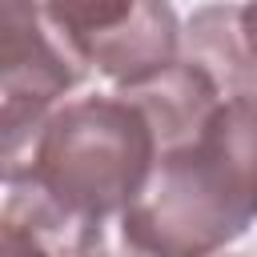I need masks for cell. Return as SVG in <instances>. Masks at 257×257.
Listing matches in <instances>:
<instances>
[{
    "instance_id": "8992f818",
    "label": "cell",
    "mask_w": 257,
    "mask_h": 257,
    "mask_svg": "<svg viewBox=\"0 0 257 257\" xmlns=\"http://www.w3.org/2000/svg\"><path fill=\"white\" fill-rule=\"evenodd\" d=\"M181 56L197 64L225 96L257 92V60L245 44L241 4H205L181 32Z\"/></svg>"
},
{
    "instance_id": "5b68a950",
    "label": "cell",
    "mask_w": 257,
    "mask_h": 257,
    "mask_svg": "<svg viewBox=\"0 0 257 257\" xmlns=\"http://www.w3.org/2000/svg\"><path fill=\"white\" fill-rule=\"evenodd\" d=\"M104 229L68 217L44 193L8 185L0 213V257H96Z\"/></svg>"
},
{
    "instance_id": "52a82bcc",
    "label": "cell",
    "mask_w": 257,
    "mask_h": 257,
    "mask_svg": "<svg viewBox=\"0 0 257 257\" xmlns=\"http://www.w3.org/2000/svg\"><path fill=\"white\" fill-rule=\"evenodd\" d=\"M241 28H245V44H249V52L257 60V0L241 4Z\"/></svg>"
},
{
    "instance_id": "ba28073f",
    "label": "cell",
    "mask_w": 257,
    "mask_h": 257,
    "mask_svg": "<svg viewBox=\"0 0 257 257\" xmlns=\"http://www.w3.org/2000/svg\"><path fill=\"white\" fill-rule=\"evenodd\" d=\"M96 257H108V253H96Z\"/></svg>"
},
{
    "instance_id": "277c9868",
    "label": "cell",
    "mask_w": 257,
    "mask_h": 257,
    "mask_svg": "<svg viewBox=\"0 0 257 257\" xmlns=\"http://www.w3.org/2000/svg\"><path fill=\"white\" fill-rule=\"evenodd\" d=\"M80 56L60 40L36 0H0V133L4 145L36 128L84 80Z\"/></svg>"
},
{
    "instance_id": "3957f363",
    "label": "cell",
    "mask_w": 257,
    "mask_h": 257,
    "mask_svg": "<svg viewBox=\"0 0 257 257\" xmlns=\"http://www.w3.org/2000/svg\"><path fill=\"white\" fill-rule=\"evenodd\" d=\"M60 40L116 88L165 72L181 56V24L169 0H36Z\"/></svg>"
},
{
    "instance_id": "6da1fadb",
    "label": "cell",
    "mask_w": 257,
    "mask_h": 257,
    "mask_svg": "<svg viewBox=\"0 0 257 257\" xmlns=\"http://www.w3.org/2000/svg\"><path fill=\"white\" fill-rule=\"evenodd\" d=\"M257 221V92H237L161 145L145 193L120 213L141 257H213Z\"/></svg>"
},
{
    "instance_id": "7a4b0ae2",
    "label": "cell",
    "mask_w": 257,
    "mask_h": 257,
    "mask_svg": "<svg viewBox=\"0 0 257 257\" xmlns=\"http://www.w3.org/2000/svg\"><path fill=\"white\" fill-rule=\"evenodd\" d=\"M153 165L157 133L120 92L64 100L36 128L4 145V185H28L96 229L145 193Z\"/></svg>"
}]
</instances>
